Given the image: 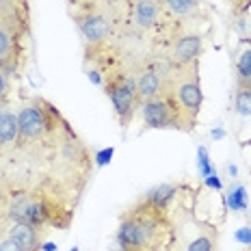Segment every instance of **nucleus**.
I'll return each mask as SVG.
<instances>
[{
    "label": "nucleus",
    "mask_w": 251,
    "mask_h": 251,
    "mask_svg": "<svg viewBox=\"0 0 251 251\" xmlns=\"http://www.w3.org/2000/svg\"><path fill=\"white\" fill-rule=\"evenodd\" d=\"M171 223L167 210L151 206L143 197L132 203L119 221L117 245L119 249L130 251H158L167 243Z\"/></svg>",
    "instance_id": "f257e3e1"
},
{
    "label": "nucleus",
    "mask_w": 251,
    "mask_h": 251,
    "mask_svg": "<svg viewBox=\"0 0 251 251\" xmlns=\"http://www.w3.org/2000/svg\"><path fill=\"white\" fill-rule=\"evenodd\" d=\"M20 124V143L33 145L39 141L48 139L50 134H54L59 128L67 126L61 119V115L44 100H33L22 108V113L18 115Z\"/></svg>",
    "instance_id": "f03ea898"
},
{
    "label": "nucleus",
    "mask_w": 251,
    "mask_h": 251,
    "mask_svg": "<svg viewBox=\"0 0 251 251\" xmlns=\"http://www.w3.org/2000/svg\"><path fill=\"white\" fill-rule=\"evenodd\" d=\"M169 89L174 93L177 106H180L188 130L195 126L197 115L201 111L203 93H201V80H200V63L180 70H171Z\"/></svg>",
    "instance_id": "7ed1b4c3"
},
{
    "label": "nucleus",
    "mask_w": 251,
    "mask_h": 251,
    "mask_svg": "<svg viewBox=\"0 0 251 251\" xmlns=\"http://www.w3.org/2000/svg\"><path fill=\"white\" fill-rule=\"evenodd\" d=\"M104 89H106V96L111 98L115 115H117L122 128H128L132 122L134 111L141 106L139 96H137V87H134V76L124 74V72L111 70L104 72Z\"/></svg>",
    "instance_id": "20e7f679"
},
{
    "label": "nucleus",
    "mask_w": 251,
    "mask_h": 251,
    "mask_svg": "<svg viewBox=\"0 0 251 251\" xmlns=\"http://www.w3.org/2000/svg\"><path fill=\"white\" fill-rule=\"evenodd\" d=\"M171 78V76H169ZM141 111H143V122L148 128L154 130H188V126L184 122V115H182L180 106H177L174 93H171L169 85L160 96L151 98V100L141 104Z\"/></svg>",
    "instance_id": "39448f33"
},
{
    "label": "nucleus",
    "mask_w": 251,
    "mask_h": 251,
    "mask_svg": "<svg viewBox=\"0 0 251 251\" xmlns=\"http://www.w3.org/2000/svg\"><path fill=\"white\" fill-rule=\"evenodd\" d=\"M74 20L89 46H104L113 33V18L98 2L74 11Z\"/></svg>",
    "instance_id": "423d86ee"
},
{
    "label": "nucleus",
    "mask_w": 251,
    "mask_h": 251,
    "mask_svg": "<svg viewBox=\"0 0 251 251\" xmlns=\"http://www.w3.org/2000/svg\"><path fill=\"white\" fill-rule=\"evenodd\" d=\"M169 74H165L163 70H158L156 65H145L134 74V87H137V96H139V102H148L151 98L160 96V93L167 89L169 85Z\"/></svg>",
    "instance_id": "0eeeda50"
},
{
    "label": "nucleus",
    "mask_w": 251,
    "mask_h": 251,
    "mask_svg": "<svg viewBox=\"0 0 251 251\" xmlns=\"http://www.w3.org/2000/svg\"><path fill=\"white\" fill-rule=\"evenodd\" d=\"M167 13L160 0H130V22L139 30H154L165 22Z\"/></svg>",
    "instance_id": "6e6552de"
},
{
    "label": "nucleus",
    "mask_w": 251,
    "mask_h": 251,
    "mask_svg": "<svg viewBox=\"0 0 251 251\" xmlns=\"http://www.w3.org/2000/svg\"><path fill=\"white\" fill-rule=\"evenodd\" d=\"M30 22L28 0H0V28L26 37Z\"/></svg>",
    "instance_id": "1a4fd4ad"
},
{
    "label": "nucleus",
    "mask_w": 251,
    "mask_h": 251,
    "mask_svg": "<svg viewBox=\"0 0 251 251\" xmlns=\"http://www.w3.org/2000/svg\"><path fill=\"white\" fill-rule=\"evenodd\" d=\"M203 48V39L197 33H186L174 44V52H171V70H180V67H188L200 63Z\"/></svg>",
    "instance_id": "9d476101"
},
{
    "label": "nucleus",
    "mask_w": 251,
    "mask_h": 251,
    "mask_svg": "<svg viewBox=\"0 0 251 251\" xmlns=\"http://www.w3.org/2000/svg\"><path fill=\"white\" fill-rule=\"evenodd\" d=\"M7 238L15 240L26 251H41V245H44V238H46V227L30 226V223H24V221H11Z\"/></svg>",
    "instance_id": "9b49d317"
},
{
    "label": "nucleus",
    "mask_w": 251,
    "mask_h": 251,
    "mask_svg": "<svg viewBox=\"0 0 251 251\" xmlns=\"http://www.w3.org/2000/svg\"><path fill=\"white\" fill-rule=\"evenodd\" d=\"M167 15L176 20H191L197 18L201 11V0H160Z\"/></svg>",
    "instance_id": "f8f14e48"
},
{
    "label": "nucleus",
    "mask_w": 251,
    "mask_h": 251,
    "mask_svg": "<svg viewBox=\"0 0 251 251\" xmlns=\"http://www.w3.org/2000/svg\"><path fill=\"white\" fill-rule=\"evenodd\" d=\"M177 191H180V186L174 184V182H163V184H158V186L151 188V191H148V195H145L143 200L150 201L151 206L167 210V208H169V203L176 200Z\"/></svg>",
    "instance_id": "ddd939ff"
},
{
    "label": "nucleus",
    "mask_w": 251,
    "mask_h": 251,
    "mask_svg": "<svg viewBox=\"0 0 251 251\" xmlns=\"http://www.w3.org/2000/svg\"><path fill=\"white\" fill-rule=\"evenodd\" d=\"M20 139V124L18 115L11 111H4L2 119H0V148H11Z\"/></svg>",
    "instance_id": "4468645a"
},
{
    "label": "nucleus",
    "mask_w": 251,
    "mask_h": 251,
    "mask_svg": "<svg viewBox=\"0 0 251 251\" xmlns=\"http://www.w3.org/2000/svg\"><path fill=\"white\" fill-rule=\"evenodd\" d=\"M236 85L251 91V48L243 50L236 61Z\"/></svg>",
    "instance_id": "2eb2a0df"
},
{
    "label": "nucleus",
    "mask_w": 251,
    "mask_h": 251,
    "mask_svg": "<svg viewBox=\"0 0 251 251\" xmlns=\"http://www.w3.org/2000/svg\"><path fill=\"white\" fill-rule=\"evenodd\" d=\"M217 232L214 227H206L200 236H195L186 245V251H217Z\"/></svg>",
    "instance_id": "dca6fc26"
},
{
    "label": "nucleus",
    "mask_w": 251,
    "mask_h": 251,
    "mask_svg": "<svg viewBox=\"0 0 251 251\" xmlns=\"http://www.w3.org/2000/svg\"><path fill=\"white\" fill-rule=\"evenodd\" d=\"M227 206L232 208V210H247L249 206V197H247V188H245L243 184H232L229 186V193H227Z\"/></svg>",
    "instance_id": "f3484780"
},
{
    "label": "nucleus",
    "mask_w": 251,
    "mask_h": 251,
    "mask_svg": "<svg viewBox=\"0 0 251 251\" xmlns=\"http://www.w3.org/2000/svg\"><path fill=\"white\" fill-rule=\"evenodd\" d=\"M234 104H236L238 115H251V91H247V89H238L236 98H234Z\"/></svg>",
    "instance_id": "a211bd4d"
},
{
    "label": "nucleus",
    "mask_w": 251,
    "mask_h": 251,
    "mask_svg": "<svg viewBox=\"0 0 251 251\" xmlns=\"http://www.w3.org/2000/svg\"><path fill=\"white\" fill-rule=\"evenodd\" d=\"M200 171H201V176L214 174L212 167H210V160H208V151L203 150V148H200Z\"/></svg>",
    "instance_id": "6ab92c4d"
},
{
    "label": "nucleus",
    "mask_w": 251,
    "mask_h": 251,
    "mask_svg": "<svg viewBox=\"0 0 251 251\" xmlns=\"http://www.w3.org/2000/svg\"><path fill=\"white\" fill-rule=\"evenodd\" d=\"M113 148H106V150H100L96 154V163H98V167H104L106 163H111V158H113Z\"/></svg>",
    "instance_id": "aec40b11"
},
{
    "label": "nucleus",
    "mask_w": 251,
    "mask_h": 251,
    "mask_svg": "<svg viewBox=\"0 0 251 251\" xmlns=\"http://www.w3.org/2000/svg\"><path fill=\"white\" fill-rule=\"evenodd\" d=\"M0 251H26V249L20 247V245L11 238H2L0 240Z\"/></svg>",
    "instance_id": "412c9836"
},
{
    "label": "nucleus",
    "mask_w": 251,
    "mask_h": 251,
    "mask_svg": "<svg viewBox=\"0 0 251 251\" xmlns=\"http://www.w3.org/2000/svg\"><path fill=\"white\" fill-rule=\"evenodd\" d=\"M7 96H9V76L0 72V104L4 102Z\"/></svg>",
    "instance_id": "4be33fe9"
},
{
    "label": "nucleus",
    "mask_w": 251,
    "mask_h": 251,
    "mask_svg": "<svg viewBox=\"0 0 251 251\" xmlns=\"http://www.w3.org/2000/svg\"><path fill=\"white\" fill-rule=\"evenodd\" d=\"M236 240L243 245H251V227H240L236 232Z\"/></svg>",
    "instance_id": "5701e85b"
},
{
    "label": "nucleus",
    "mask_w": 251,
    "mask_h": 251,
    "mask_svg": "<svg viewBox=\"0 0 251 251\" xmlns=\"http://www.w3.org/2000/svg\"><path fill=\"white\" fill-rule=\"evenodd\" d=\"M70 4H76V11L78 9H85V7H89V4H96L98 0H67Z\"/></svg>",
    "instance_id": "b1692460"
},
{
    "label": "nucleus",
    "mask_w": 251,
    "mask_h": 251,
    "mask_svg": "<svg viewBox=\"0 0 251 251\" xmlns=\"http://www.w3.org/2000/svg\"><path fill=\"white\" fill-rule=\"evenodd\" d=\"M206 184H208V186H214V188H221V182L217 180V176H214V174L206 176Z\"/></svg>",
    "instance_id": "393cba45"
},
{
    "label": "nucleus",
    "mask_w": 251,
    "mask_h": 251,
    "mask_svg": "<svg viewBox=\"0 0 251 251\" xmlns=\"http://www.w3.org/2000/svg\"><path fill=\"white\" fill-rule=\"evenodd\" d=\"M41 251H56V245L54 243H44L41 245Z\"/></svg>",
    "instance_id": "a878e982"
},
{
    "label": "nucleus",
    "mask_w": 251,
    "mask_h": 251,
    "mask_svg": "<svg viewBox=\"0 0 251 251\" xmlns=\"http://www.w3.org/2000/svg\"><path fill=\"white\" fill-rule=\"evenodd\" d=\"M2 115H4V106L0 104V119H2Z\"/></svg>",
    "instance_id": "bb28decb"
},
{
    "label": "nucleus",
    "mask_w": 251,
    "mask_h": 251,
    "mask_svg": "<svg viewBox=\"0 0 251 251\" xmlns=\"http://www.w3.org/2000/svg\"><path fill=\"white\" fill-rule=\"evenodd\" d=\"M119 251H130V249H119Z\"/></svg>",
    "instance_id": "cd10ccee"
},
{
    "label": "nucleus",
    "mask_w": 251,
    "mask_h": 251,
    "mask_svg": "<svg viewBox=\"0 0 251 251\" xmlns=\"http://www.w3.org/2000/svg\"><path fill=\"white\" fill-rule=\"evenodd\" d=\"M72 251H78V249H72Z\"/></svg>",
    "instance_id": "c85d7f7f"
},
{
    "label": "nucleus",
    "mask_w": 251,
    "mask_h": 251,
    "mask_svg": "<svg viewBox=\"0 0 251 251\" xmlns=\"http://www.w3.org/2000/svg\"><path fill=\"white\" fill-rule=\"evenodd\" d=\"M249 26H251V22H249Z\"/></svg>",
    "instance_id": "c756f323"
}]
</instances>
